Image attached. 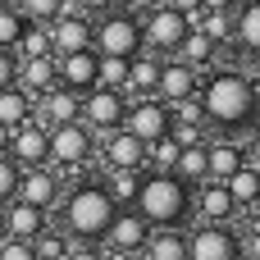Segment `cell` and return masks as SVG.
<instances>
[{"instance_id":"cell-1","label":"cell","mask_w":260,"mask_h":260,"mask_svg":"<svg viewBox=\"0 0 260 260\" xmlns=\"http://www.w3.org/2000/svg\"><path fill=\"white\" fill-rule=\"evenodd\" d=\"M197 101H201V114L206 123L215 128H242L256 110V87L247 73L238 69H224V73H210L206 87H197Z\"/></svg>"},{"instance_id":"cell-2","label":"cell","mask_w":260,"mask_h":260,"mask_svg":"<svg viewBox=\"0 0 260 260\" xmlns=\"http://www.w3.org/2000/svg\"><path fill=\"white\" fill-rule=\"evenodd\" d=\"M133 210L151 229H178L192 210V187L178 183L174 174H142V187L133 197Z\"/></svg>"},{"instance_id":"cell-3","label":"cell","mask_w":260,"mask_h":260,"mask_svg":"<svg viewBox=\"0 0 260 260\" xmlns=\"http://www.w3.org/2000/svg\"><path fill=\"white\" fill-rule=\"evenodd\" d=\"M114 201L105 197L101 183H78L69 197H64V233L73 242H101L110 219H114Z\"/></svg>"},{"instance_id":"cell-4","label":"cell","mask_w":260,"mask_h":260,"mask_svg":"<svg viewBox=\"0 0 260 260\" xmlns=\"http://www.w3.org/2000/svg\"><path fill=\"white\" fill-rule=\"evenodd\" d=\"M91 50L96 55H119V59H133L137 50H142V23H137V14H101V23L91 27Z\"/></svg>"},{"instance_id":"cell-5","label":"cell","mask_w":260,"mask_h":260,"mask_svg":"<svg viewBox=\"0 0 260 260\" xmlns=\"http://www.w3.org/2000/svg\"><path fill=\"white\" fill-rule=\"evenodd\" d=\"M137 23H142V50H146V55H174V50H178V41L187 37L183 14H178V9H169V5L146 9Z\"/></svg>"},{"instance_id":"cell-6","label":"cell","mask_w":260,"mask_h":260,"mask_svg":"<svg viewBox=\"0 0 260 260\" xmlns=\"http://www.w3.org/2000/svg\"><path fill=\"white\" fill-rule=\"evenodd\" d=\"M123 110H128V96L123 91H105V87H91V91H82V101H78V123L87 128V133H114L119 123H123Z\"/></svg>"},{"instance_id":"cell-7","label":"cell","mask_w":260,"mask_h":260,"mask_svg":"<svg viewBox=\"0 0 260 260\" xmlns=\"http://www.w3.org/2000/svg\"><path fill=\"white\" fill-rule=\"evenodd\" d=\"M46 160H55L64 169H82L91 160V133L82 123H55V128H46Z\"/></svg>"},{"instance_id":"cell-8","label":"cell","mask_w":260,"mask_h":260,"mask_svg":"<svg viewBox=\"0 0 260 260\" xmlns=\"http://www.w3.org/2000/svg\"><path fill=\"white\" fill-rule=\"evenodd\" d=\"M187 238V260H242V242L229 224H201Z\"/></svg>"},{"instance_id":"cell-9","label":"cell","mask_w":260,"mask_h":260,"mask_svg":"<svg viewBox=\"0 0 260 260\" xmlns=\"http://www.w3.org/2000/svg\"><path fill=\"white\" fill-rule=\"evenodd\" d=\"M146 238H151V224H146L133 206H119L101 242L110 247V256H137V251L146 247Z\"/></svg>"},{"instance_id":"cell-10","label":"cell","mask_w":260,"mask_h":260,"mask_svg":"<svg viewBox=\"0 0 260 260\" xmlns=\"http://www.w3.org/2000/svg\"><path fill=\"white\" fill-rule=\"evenodd\" d=\"M119 128L133 133V137L146 146V142H155V137L169 133V105L155 101V96H142V101H133V105L123 110V123H119Z\"/></svg>"},{"instance_id":"cell-11","label":"cell","mask_w":260,"mask_h":260,"mask_svg":"<svg viewBox=\"0 0 260 260\" xmlns=\"http://www.w3.org/2000/svg\"><path fill=\"white\" fill-rule=\"evenodd\" d=\"M5 155H9L18 169H37V165H46V123L27 119V123L9 128V146H5Z\"/></svg>"},{"instance_id":"cell-12","label":"cell","mask_w":260,"mask_h":260,"mask_svg":"<svg viewBox=\"0 0 260 260\" xmlns=\"http://www.w3.org/2000/svg\"><path fill=\"white\" fill-rule=\"evenodd\" d=\"M78 101H82V91H69V87H46L37 101H32V119L37 123H46V128H55V123H78Z\"/></svg>"},{"instance_id":"cell-13","label":"cell","mask_w":260,"mask_h":260,"mask_svg":"<svg viewBox=\"0 0 260 260\" xmlns=\"http://www.w3.org/2000/svg\"><path fill=\"white\" fill-rule=\"evenodd\" d=\"M46 37H50V55H73L91 46V23L87 14H59L46 23Z\"/></svg>"},{"instance_id":"cell-14","label":"cell","mask_w":260,"mask_h":260,"mask_svg":"<svg viewBox=\"0 0 260 260\" xmlns=\"http://www.w3.org/2000/svg\"><path fill=\"white\" fill-rule=\"evenodd\" d=\"M14 201L23 206H37V210H50L59 201V178L50 169H18V187H14Z\"/></svg>"},{"instance_id":"cell-15","label":"cell","mask_w":260,"mask_h":260,"mask_svg":"<svg viewBox=\"0 0 260 260\" xmlns=\"http://www.w3.org/2000/svg\"><path fill=\"white\" fill-rule=\"evenodd\" d=\"M55 82L69 91H91L96 87V50H73V55H55Z\"/></svg>"},{"instance_id":"cell-16","label":"cell","mask_w":260,"mask_h":260,"mask_svg":"<svg viewBox=\"0 0 260 260\" xmlns=\"http://www.w3.org/2000/svg\"><path fill=\"white\" fill-rule=\"evenodd\" d=\"M197 96V69H187L183 59H160V78H155V101L178 105Z\"/></svg>"},{"instance_id":"cell-17","label":"cell","mask_w":260,"mask_h":260,"mask_svg":"<svg viewBox=\"0 0 260 260\" xmlns=\"http://www.w3.org/2000/svg\"><path fill=\"white\" fill-rule=\"evenodd\" d=\"M192 206L201 210V219H206V224H229V219H233V210H238V206H233V197L224 192V183H210V178L192 187Z\"/></svg>"},{"instance_id":"cell-18","label":"cell","mask_w":260,"mask_h":260,"mask_svg":"<svg viewBox=\"0 0 260 260\" xmlns=\"http://www.w3.org/2000/svg\"><path fill=\"white\" fill-rule=\"evenodd\" d=\"M242 165H256L238 142H206V178L210 183H224L233 169H242Z\"/></svg>"},{"instance_id":"cell-19","label":"cell","mask_w":260,"mask_h":260,"mask_svg":"<svg viewBox=\"0 0 260 260\" xmlns=\"http://www.w3.org/2000/svg\"><path fill=\"white\" fill-rule=\"evenodd\" d=\"M105 169H142V155H146V146L133 137V133H123V128H114V133H105Z\"/></svg>"},{"instance_id":"cell-20","label":"cell","mask_w":260,"mask_h":260,"mask_svg":"<svg viewBox=\"0 0 260 260\" xmlns=\"http://www.w3.org/2000/svg\"><path fill=\"white\" fill-rule=\"evenodd\" d=\"M0 219H5V233H9V238H23V242H32V238L46 229V210L23 206V201H5V206H0Z\"/></svg>"},{"instance_id":"cell-21","label":"cell","mask_w":260,"mask_h":260,"mask_svg":"<svg viewBox=\"0 0 260 260\" xmlns=\"http://www.w3.org/2000/svg\"><path fill=\"white\" fill-rule=\"evenodd\" d=\"M14 87H23L27 96H41L46 87H55V55L18 59V69H14Z\"/></svg>"},{"instance_id":"cell-22","label":"cell","mask_w":260,"mask_h":260,"mask_svg":"<svg viewBox=\"0 0 260 260\" xmlns=\"http://www.w3.org/2000/svg\"><path fill=\"white\" fill-rule=\"evenodd\" d=\"M155 78H160V59H151L146 50H137L128 59V82H123V96L142 101V96H155Z\"/></svg>"},{"instance_id":"cell-23","label":"cell","mask_w":260,"mask_h":260,"mask_svg":"<svg viewBox=\"0 0 260 260\" xmlns=\"http://www.w3.org/2000/svg\"><path fill=\"white\" fill-rule=\"evenodd\" d=\"M224 192L233 197V206H242V210H251L260 197V169L256 165H242V169H233L229 178H224Z\"/></svg>"},{"instance_id":"cell-24","label":"cell","mask_w":260,"mask_h":260,"mask_svg":"<svg viewBox=\"0 0 260 260\" xmlns=\"http://www.w3.org/2000/svg\"><path fill=\"white\" fill-rule=\"evenodd\" d=\"M142 256L146 260H187V238H183L178 229H155V233L146 238Z\"/></svg>"},{"instance_id":"cell-25","label":"cell","mask_w":260,"mask_h":260,"mask_svg":"<svg viewBox=\"0 0 260 260\" xmlns=\"http://www.w3.org/2000/svg\"><path fill=\"white\" fill-rule=\"evenodd\" d=\"M233 41L251 55V50H260V0L256 5H238L233 9Z\"/></svg>"},{"instance_id":"cell-26","label":"cell","mask_w":260,"mask_h":260,"mask_svg":"<svg viewBox=\"0 0 260 260\" xmlns=\"http://www.w3.org/2000/svg\"><path fill=\"white\" fill-rule=\"evenodd\" d=\"M215 50H219V46H215L210 37H201V32L192 27V32H187V37L178 41V50H174V55H178V59H183L187 69H210V64H215Z\"/></svg>"},{"instance_id":"cell-27","label":"cell","mask_w":260,"mask_h":260,"mask_svg":"<svg viewBox=\"0 0 260 260\" xmlns=\"http://www.w3.org/2000/svg\"><path fill=\"white\" fill-rule=\"evenodd\" d=\"M105 197L114 201V206H133V197H137V187H142V169H105Z\"/></svg>"},{"instance_id":"cell-28","label":"cell","mask_w":260,"mask_h":260,"mask_svg":"<svg viewBox=\"0 0 260 260\" xmlns=\"http://www.w3.org/2000/svg\"><path fill=\"white\" fill-rule=\"evenodd\" d=\"M32 119V96L23 91V87H0V123L5 128H18V123H27Z\"/></svg>"},{"instance_id":"cell-29","label":"cell","mask_w":260,"mask_h":260,"mask_svg":"<svg viewBox=\"0 0 260 260\" xmlns=\"http://www.w3.org/2000/svg\"><path fill=\"white\" fill-rule=\"evenodd\" d=\"M174 178H178V183H187V187L206 183V142H197V146H183V151H178V160H174Z\"/></svg>"},{"instance_id":"cell-30","label":"cell","mask_w":260,"mask_h":260,"mask_svg":"<svg viewBox=\"0 0 260 260\" xmlns=\"http://www.w3.org/2000/svg\"><path fill=\"white\" fill-rule=\"evenodd\" d=\"M197 32H201V37H210L215 46L233 41V9H206V14H201V23H197Z\"/></svg>"},{"instance_id":"cell-31","label":"cell","mask_w":260,"mask_h":260,"mask_svg":"<svg viewBox=\"0 0 260 260\" xmlns=\"http://www.w3.org/2000/svg\"><path fill=\"white\" fill-rule=\"evenodd\" d=\"M50 55V37H46V23H27L18 46H14V59H41Z\"/></svg>"},{"instance_id":"cell-32","label":"cell","mask_w":260,"mask_h":260,"mask_svg":"<svg viewBox=\"0 0 260 260\" xmlns=\"http://www.w3.org/2000/svg\"><path fill=\"white\" fill-rule=\"evenodd\" d=\"M123 82H128V59H119V55H96V87L123 91Z\"/></svg>"},{"instance_id":"cell-33","label":"cell","mask_w":260,"mask_h":260,"mask_svg":"<svg viewBox=\"0 0 260 260\" xmlns=\"http://www.w3.org/2000/svg\"><path fill=\"white\" fill-rule=\"evenodd\" d=\"M23 27H27V18L18 14V5H0V50H14Z\"/></svg>"},{"instance_id":"cell-34","label":"cell","mask_w":260,"mask_h":260,"mask_svg":"<svg viewBox=\"0 0 260 260\" xmlns=\"http://www.w3.org/2000/svg\"><path fill=\"white\" fill-rule=\"evenodd\" d=\"M18 14L27 23H50V18L64 14V0H18Z\"/></svg>"},{"instance_id":"cell-35","label":"cell","mask_w":260,"mask_h":260,"mask_svg":"<svg viewBox=\"0 0 260 260\" xmlns=\"http://www.w3.org/2000/svg\"><path fill=\"white\" fill-rule=\"evenodd\" d=\"M14 187H18V165L9 155H0V206L14 201Z\"/></svg>"},{"instance_id":"cell-36","label":"cell","mask_w":260,"mask_h":260,"mask_svg":"<svg viewBox=\"0 0 260 260\" xmlns=\"http://www.w3.org/2000/svg\"><path fill=\"white\" fill-rule=\"evenodd\" d=\"M0 260H32V242H23V238H0Z\"/></svg>"},{"instance_id":"cell-37","label":"cell","mask_w":260,"mask_h":260,"mask_svg":"<svg viewBox=\"0 0 260 260\" xmlns=\"http://www.w3.org/2000/svg\"><path fill=\"white\" fill-rule=\"evenodd\" d=\"M64 260H105V251H101L96 242H69Z\"/></svg>"},{"instance_id":"cell-38","label":"cell","mask_w":260,"mask_h":260,"mask_svg":"<svg viewBox=\"0 0 260 260\" xmlns=\"http://www.w3.org/2000/svg\"><path fill=\"white\" fill-rule=\"evenodd\" d=\"M14 69H18L14 50H0V87H9V82H14Z\"/></svg>"},{"instance_id":"cell-39","label":"cell","mask_w":260,"mask_h":260,"mask_svg":"<svg viewBox=\"0 0 260 260\" xmlns=\"http://www.w3.org/2000/svg\"><path fill=\"white\" fill-rule=\"evenodd\" d=\"M78 5V14H110L114 9V0H73Z\"/></svg>"},{"instance_id":"cell-40","label":"cell","mask_w":260,"mask_h":260,"mask_svg":"<svg viewBox=\"0 0 260 260\" xmlns=\"http://www.w3.org/2000/svg\"><path fill=\"white\" fill-rule=\"evenodd\" d=\"M119 5H123V14H137V18H142V14H146V9H155L160 0H119Z\"/></svg>"},{"instance_id":"cell-41","label":"cell","mask_w":260,"mask_h":260,"mask_svg":"<svg viewBox=\"0 0 260 260\" xmlns=\"http://www.w3.org/2000/svg\"><path fill=\"white\" fill-rule=\"evenodd\" d=\"M160 5H169V9H178V14H192V9H201V0H160Z\"/></svg>"},{"instance_id":"cell-42","label":"cell","mask_w":260,"mask_h":260,"mask_svg":"<svg viewBox=\"0 0 260 260\" xmlns=\"http://www.w3.org/2000/svg\"><path fill=\"white\" fill-rule=\"evenodd\" d=\"M201 9H238V0H201Z\"/></svg>"},{"instance_id":"cell-43","label":"cell","mask_w":260,"mask_h":260,"mask_svg":"<svg viewBox=\"0 0 260 260\" xmlns=\"http://www.w3.org/2000/svg\"><path fill=\"white\" fill-rule=\"evenodd\" d=\"M5 146H9V128L0 123V155H5Z\"/></svg>"},{"instance_id":"cell-44","label":"cell","mask_w":260,"mask_h":260,"mask_svg":"<svg viewBox=\"0 0 260 260\" xmlns=\"http://www.w3.org/2000/svg\"><path fill=\"white\" fill-rule=\"evenodd\" d=\"M105 260H133V256H105Z\"/></svg>"},{"instance_id":"cell-45","label":"cell","mask_w":260,"mask_h":260,"mask_svg":"<svg viewBox=\"0 0 260 260\" xmlns=\"http://www.w3.org/2000/svg\"><path fill=\"white\" fill-rule=\"evenodd\" d=\"M0 238H9V233H5V219H0Z\"/></svg>"},{"instance_id":"cell-46","label":"cell","mask_w":260,"mask_h":260,"mask_svg":"<svg viewBox=\"0 0 260 260\" xmlns=\"http://www.w3.org/2000/svg\"><path fill=\"white\" fill-rule=\"evenodd\" d=\"M238 5H256V0H238Z\"/></svg>"},{"instance_id":"cell-47","label":"cell","mask_w":260,"mask_h":260,"mask_svg":"<svg viewBox=\"0 0 260 260\" xmlns=\"http://www.w3.org/2000/svg\"><path fill=\"white\" fill-rule=\"evenodd\" d=\"M32 260H46V256H32Z\"/></svg>"},{"instance_id":"cell-48","label":"cell","mask_w":260,"mask_h":260,"mask_svg":"<svg viewBox=\"0 0 260 260\" xmlns=\"http://www.w3.org/2000/svg\"><path fill=\"white\" fill-rule=\"evenodd\" d=\"M0 5H9V0H0Z\"/></svg>"}]
</instances>
